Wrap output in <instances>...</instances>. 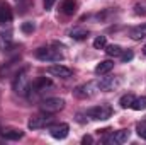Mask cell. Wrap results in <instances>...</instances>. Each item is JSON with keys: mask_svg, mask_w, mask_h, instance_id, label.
<instances>
[{"mask_svg": "<svg viewBox=\"0 0 146 145\" xmlns=\"http://www.w3.org/2000/svg\"><path fill=\"white\" fill-rule=\"evenodd\" d=\"M49 89H53V82L46 77H37L36 80L31 84L29 87V92H27V97L29 99H36L39 96H42L44 92H48Z\"/></svg>", "mask_w": 146, "mask_h": 145, "instance_id": "6da1fadb", "label": "cell"}, {"mask_svg": "<svg viewBox=\"0 0 146 145\" xmlns=\"http://www.w3.org/2000/svg\"><path fill=\"white\" fill-rule=\"evenodd\" d=\"M34 56L37 60H41V62H61L63 60V53L60 50L53 48V46H41V48H37Z\"/></svg>", "mask_w": 146, "mask_h": 145, "instance_id": "7a4b0ae2", "label": "cell"}, {"mask_svg": "<svg viewBox=\"0 0 146 145\" xmlns=\"http://www.w3.org/2000/svg\"><path fill=\"white\" fill-rule=\"evenodd\" d=\"M29 87H31V80L27 77V68H22L15 73V79H14V92L19 94V96H27L29 92Z\"/></svg>", "mask_w": 146, "mask_h": 145, "instance_id": "3957f363", "label": "cell"}, {"mask_svg": "<svg viewBox=\"0 0 146 145\" xmlns=\"http://www.w3.org/2000/svg\"><path fill=\"white\" fill-rule=\"evenodd\" d=\"M114 109L109 104H99V106H92L87 109V116L92 119H99V121H106L112 116Z\"/></svg>", "mask_w": 146, "mask_h": 145, "instance_id": "277c9868", "label": "cell"}, {"mask_svg": "<svg viewBox=\"0 0 146 145\" xmlns=\"http://www.w3.org/2000/svg\"><path fill=\"white\" fill-rule=\"evenodd\" d=\"M51 123H53L51 113H44V111H42V114H36V116H33V118L27 121V128H29V130H41V128L49 126Z\"/></svg>", "mask_w": 146, "mask_h": 145, "instance_id": "5b68a950", "label": "cell"}, {"mask_svg": "<svg viewBox=\"0 0 146 145\" xmlns=\"http://www.w3.org/2000/svg\"><path fill=\"white\" fill-rule=\"evenodd\" d=\"M65 108V99L61 97H46L41 101V111L44 113H58Z\"/></svg>", "mask_w": 146, "mask_h": 145, "instance_id": "8992f818", "label": "cell"}, {"mask_svg": "<svg viewBox=\"0 0 146 145\" xmlns=\"http://www.w3.org/2000/svg\"><path fill=\"white\" fill-rule=\"evenodd\" d=\"M97 92V82H87L73 89V96L78 99H88Z\"/></svg>", "mask_w": 146, "mask_h": 145, "instance_id": "52a82bcc", "label": "cell"}, {"mask_svg": "<svg viewBox=\"0 0 146 145\" xmlns=\"http://www.w3.org/2000/svg\"><path fill=\"white\" fill-rule=\"evenodd\" d=\"M129 137H131V132H129V130H119V132L112 133V135H109V137H106V138H104V144L122 145V144H126V142L129 140Z\"/></svg>", "mask_w": 146, "mask_h": 145, "instance_id": "ba28073f", "label": "cell"}, {"mask_svg": "<svg viewBox=\"0 0 146 145\" xmlns=\"http://www.w3.org/2000/svg\"><path fill=\"white\" fill-rule=\"evenodd\" d=\"M48 132L53 138L56 140H63L68 137V132H70V126L66 123H56V125H49L48 126Z\"/></svg>", "mask_w": 146, "mask_h": 145, "instance_id": "9c48e42d", "label": "cell"}, {"mask_svg": "<svg viewBox=\"0 0 146 145\" xmlns=\"http://www.w3.org/2000/svg\"><path fill=\"white\" fill-rule=\"evenodd\" d=\"M119 87V79L117 77H102L100 80H97V89L104 91V92H110L114 89Z\"/></svg>", "mask_w": 146, "mask_h": 145, "instance_id": "30bf717a", "label": "cell"}, {"mask_svg": "<svg viewBox=\"0 0 146 145\" xmlns=\"http://www.w3.org/2000/svg\"><path fill=\"white\" fill-rule=\"evenodd\" d=\"M48 73H49L51 77H58V79H70L73 75L72 68H68V67H65V65H60V63L48 67Z\"/></svg>", "mask_w": 146, "mask_h": 145, "instance_id": "8fae6325", "label": "cell"}, {"mask_svg": "<svg viewBox=\"0 0 146 145\" xmlns=\"http://www.w3.org/2000/svg\"><path fill=\"white\" fill-rule=\"evenodd\" d=\"M12 17H14V14H12L10 5L7 2L0 0V26H5V24L12 22Z\"/></svg>", "mask_w": 146, "mask_h": 145, "instance_id": "7c38bea8", "label": "cell"}, {"mask_svg": "<svg viewBox=\"0 0 146 145\" xmlns=\"http://www.w3.org/2000/svg\"><path fill=\"white\" fill-rule=\"evenodd\" d=\"M0 135H2L5 140H21V138L24 137V132L19 130V128H10V126H7V128H2V130H0Z\"/></svg>", "mask_w": 146, "mask_h": 145, "instance_id": "4fadbf2b", "label": "cell"}, {"mask_svg": "<svg viewBox=\"0 0 146 145\" xmlns=\"http://www.w3.org/2000/svg\"><path fill=\"white\" fill-rule=\"evenodd\" d=\"M78 9V2L76 0H63L60 5V12L65 15H73Z\"/></svg>", "mask_w": 146, "mask_h": 145, "instance_id": "5bb4252c", "label": "cell"}, {"mask_svg": "<svg viewBox=\"0 0 146 145\" xmlns=\"http://www.w3.org/2000/svg\"><path fill=\"white\" fill-rule=\"evenodd\" d=\"M14 46V39L10 33H0V51H10V48Z\"/></svg>", "mask_w": 146, "mask_h": 145, "instance_id": "9a60e30c", "label": "cell"}, {"mask_svg": "<svg viewBox=\"0 0 146 145\" xmlns=\"http://www.w3.org/2000/svg\"><path fill=\"white\" fill-rule=\"evenodd\" d=\"M129 36L133 38L134 41H141V39H145V38H146V22H145V24H141V26L131 28Z\"/></svg>", "mask_w": 146, "mask_h": 145, "instance_id": "2e32d148", "label": "cell"}, {"mask_svg": "<svg viewBox=\"0 0 146 145\" xmlns=\"http://www.w3.org/2000/svg\"><path fill=\"white\" fill-rule=\"evenodd\" d=\"M112 68H114V62H112V60H104V62H100V63L95 67V73H97V75H106V73H109Z\"/></svg>", "mask_w": 146, "mask_h": 145, "instance_id": "e0dca14e", "label": "cell"}, {"mask_svg": "<svg viewBox=\"0 0 146 145\" xmlns=\"http://www.w3.org/2000/svg\"><path fill=\"white\" fill-rule=\"evenodd\" d=\"M70 38L75 39V41H83V39L88 38V31L83 29V28H75V29L70 31Z\"/></svg>", "mask_w": 146, "mask_h": 145, "instance_id": "ac0fdd59", "label": "cell"}, {"mask_svg": "<svg viewBox=\"0 0 146 145\" xmlns=\"http://www.w3.org/2000/svg\"><path fill=\"white\" fill-rule=\"evenodd\" d=\"M134 94H124L121 99H119V104H121V108L122 109H127L133 106V103H134Z\"/></svg>", "mask_w": 146, "mask_h": 145, "instance_id": "d6986e66", "label": "cell"}, {"mask_svg": "<svg viewBox=\"0 0 146 145\" xmlns=\"http://www.w3.org/2000/svg\"><path fill=\"white\" fill-rule=\"evenodd\" d=\"M104 50H106V53H107L109 56H114V58H115V56H121V53H122V48H121L119 44H107Z\"/></svg>", "mask_w": 146, "mask_h": 145, "instance_id": "ffe728a7", "label": "cell"}, {"mask_svg": "<svg viewBox=\"0 0 146 145\" xmlns=\"http://www.w3.org/2000/svg\"><path fill=\"white\" fill-rule=\"evenodd\" d=\"M131 108L134 109V111H145V109H146V96H141V97H136Z\"/></svg>", "mask_w": 146, "mask_h": 145, "instance_id": "44dd1931", "label": "cell"}, {"mask_svg": "<svg viewBox=\"0 0 146 145\" xmlns=\"http://www.w3.org/2000/svg\"><path fill=\"white\" fill-rule=\"evenodd\" d=\"M107 46V38L106 36H97L95 41H94V48L95 50H104Z\"/></svg>", "mask_w": 146, "mask_h": 145, "instance_id": "7402d4cb", "label": "cell"}, {"mask_svg": "<svg viewBox=\"0 0 146 145\" xmlns=\"http://www.w3.org/2000/svg\"><path fill=\"white\" fill-rule=\"evenodd\" d=\"M136 133H138L143 140H146V119L139 121V123L136 125Z\"/></svg>", "mask_w": 146, "mask_h": 145, "instance_id": "603a6c76", "label": "cell"}, {"mask_svg": "<svg viewBox=\"0 0 146 145\" xmlns=\"http://www.w3.org/2000/svg\"><path fill=\"white\" fill-rule=\"evenodd\" d=\"M21 29H22V33H26V34H31V33H34V29H36V24L34 22H22V26H21Z\"/></svg>", "mask_w": 146, "mask_h": 145, "instance_id": "cb8c5ba5", "label": "cell"}, {"mask_svg": "<svg viewBox=\"0 0 146 145\" xmlns=\"http://www.w3.org/2000/svg\"><path fill=\"white\" fill-rule=\"evenodd\" d=\"M133 56H134V53L131 50H122V53H121V60L122 62H129V60H133Z\"/></svg>", "mask_w": 146, "mask_h": 145, "instance_id": "d4e9b609", "label": "cell"}, {"mask_svg": "<svg viewBox=\"0 0 146 145\" xmlns=\"http://www.w3.org/2000/svg\"><path fill=\"white\" fill-rule=\"evenodd\" d=\"M54 2H56V0H44V9H46V10H51L53 5H54Z\"/></svg>", "mask_w": 146, "mask_h": 145, "instance_id": "484cf974", "label": "cell"}, {"mask_svg": "<svg viewBox=\"0 0 146 145\" xmlns=\"http://www.w3.org/2000/svg\"><path fill=\"white\" fill-rule=\"evenodd\" d=\"M92 142H94V138H92L90 135H85V137L82 138V144H83V145H87V144H92Z\"/></svg>", "mask_w": 146, "mask_h": 145, "instance_id": "4316f807", "label": "cell"}, {"mask_svg": "<svg viewBox=\"0 0 146 145\" xmlns=\"http://www.w3.org/2000/svg\"><path fill=\"white\" fill-rule=\"evenodd\" d=\"M143 55H145V56H146V44H145V46H143Z\"/></svg>", "mask_w": 146, "mask_h": 145, "instance_id": "83f0119b", "label": "cell"}]
</instances>
